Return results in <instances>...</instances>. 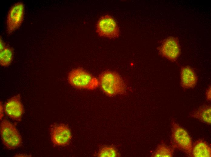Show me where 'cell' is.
Wrapping results in <instances>:
<instances>
[{"mask_svg": "<svg viewBox=\"0 0 211 157\" xmlns=\"http://www.w3.org/2000/svg\"><path fill=\"white\" fill-rule=\"evenodd\" d=\"M158 49L162 56L173 62L178 59L181 53L179 40L177 38L173 37H170L165 39Z\"/></svg>", "mask_w": 211, "mask_h": 157, "instance_id": "obj_7", "label": "cell"}, {"mask_svg": "<svg viewBox=\"0 0 211 157\" xmlns=\"http://www.w3.org/2000/svg\"><path fill=\"white\" fill-rule=\"evenodd\" d=\"M68 80L71 86L79 89L93 90L99 85L97 78L79 68L74 69L69 73Z\"/></svg>", "mask_w": 211, "mask_h": 157, "instance_id": "obj_3", "label": "cell"}, {"mask_svg": "<svg viewBox=\"0 0 211 157\" xmlns=\"http://www.w3.org/2000/svg\"><path fill=\"white\" fill-rule=\"evenodd\" d=\"M50 134L52 143L57 146H64L67 145L72 137L70 129L63 124L53 126L51 129Z\"/></svg>", "mask_w": 211, "mask_h": 157, "instance_id": "obj_8", "label": "cell"}, {"mask_svg": "<svg viewBox=\"0 0 211 157\" xmlns=\"http://www.w3.org/2000/svg\"><path fill=\"white\" fill-rule=\"evenodd\" d=\"M24 15V5L22 2L14 4L10 8L6 20L7 31L11 34L21 25Z\"/></svg>", "mask_w": 211, "mask_h": 157, "instance_id": "obj_6", "label": "cell"}, {"mask_svg": "<svg viewBox=\"0 0 211 157\" xmlns=\"http://www.w3.org/2000/svg\"><path fill=\"white\" fill-rule=\"evenodd\" d=\"M197 77L193 69L189 66L182 67L181 69L180 83L184 89L194 88L197 82Z\"/></svg>", "mask_w": 211, "mask_h": 157, "instance_id": "obj_10", "label": "cell"}, {"mask_svg": "<svg viewBox=\"0 0 211 157\" xmlns=\"http://www.w3.org/2000/svg\"><path fill=\"white\" fill-rule=\"evenodd\" d=\"M191 156L210 157L211 147L206 142L202 139L196 141L192 145Z\"/></svg>", "mask_w": 211, "mask_h": 157, "instance_id": "obj_11", "label": "cell"}, {"mask_svg": "<svg viewBox=\"0 0 211 157\" xmlns=\"http://www.w3.org/2000/svg\"><path fill=\"white\" fill-rule=\"evenodd\" d=\"M211 111L210 105H203L193 111L190 115L203 123L210 125L211 123Z\"/></svg>", "mask_w": 211, "mask_h": 157, "instance_id": "obj_12", "label": "cell"}, {"mask_svg": "<svg viewBox=\"0 0 211 157\" xmlns=\"http://www.w3.org/2000/svg\"><path fill=\"white\" fill-rule=\"evenodd\" d=\"M211 86H209L206 90V99L208 101H211Z\"/></svg>", "mask_w": 211, "mask_h": 157, "instance_id": "obj_16", "label": "cell"}, {"mask_svg": "<svg viewBox=\"0 0 211 157\" xmlns=\"http://www.w3.org/2000/svg\"><path fill=\"white\" fill-rule=\"evenodd\" d=\"M97 155L100 157H115L118 156V153L114 147L105 146L100 149Z\"/></svg>", "mask_w": 211, "mask_h": 157, "instance_id": "obj_15", "label": "cell"}, {"mask_svg": "<svg viewBox=\"0 0 211 157\" xmlns=\"http://www.w3.org/2000/svg\"><path fill=\"white\" fill-rule=\"evenodd\" d=\"M99 85L102 90L109 97L122 94L126 91V85L117 73L106 71L102 72L99 77Z\"/></svg>", "mask_w": 211, "mask_h": 157, "instance_id": "obj_1", "label": "cell"}, {"mask_svg": "<svg viewBox=\"0 0 211 157\" xmlns=\"http://www.w3.org/2000/svg\"><path fill=\"white\" fill-rule=\"evenodd\" d=\"M13 50L8 46H5L0 51V64L1 66L6 67L11 63L13 58Z\"/></svg>", "mask_w": 211, "mask_h": 157, "instance_id": "obj_13", "label": "cell"}, {"mask_svg": "<svg viewBox=\"0 0 211 157\" xmlns=\"http://www.w3.org/2000/svg\"><path fill=\"white\" fill-rule=\"evenodd\" d=\"M1 139L4 146L10 149L21 146V136L15 127L6 119L2 121L0 124Z\"/></svg>", "mask_w": 211, "mask_h": 157, "instance_id": "obj_4", "label": "cell"}, {"mask_svg": "<svg viewBox=\"0 0 211 157\" xmlns=\"http://www.w3.org/2000/svg\"><path fill=\"white\" fill-rule=\"evenodd\" d=\"M3 107L2 103H0V120H1L3 117Z\"/></svg>", "mask_w": 211, "mask_h": 157, "instance_id": "obj_18", "label": "cell"}, {"mask_svg": "<svg viewBox=\"0 0 211 157\" xmlns=\"http://www.w3.org/2000/svg\"><path fill=\"white\" fill-rule=\"evenodd\" d=\"M171 129L172 147L191 156L193 144L187 131L173 120L171 123Z\"/></svg>", "mask_w": 211, "mask_h": 157, "instance_id": "obj_2", "label": "cell"}, {"mask_svg": "<svg viewBox=\"0 0 211 157\" xmlns=\"http://www.w3.org/2000/svg\"><path fill=\"white\" fill-rule=\"evenodd\" d=\"M5 46L3 41L2 38L1 37L0 40V51L3 50Z\"/></svg>", "mask_w": 211, "mask_h": 157, "instance_id": "obj_17", "label": "cell"}, {"mask_svg": "<svg viewBox=\"0 0 211 157\" xmlns=\"http://www.w3.org/2000/svg\"><path fill=\"white\" fill-rule=\"evenodd\" d=\"M96 32L99 36L111 39L119 36L118 26L113 18L109 15L102 16L96 25Z\"/></svg>", "mask_w": 211, "mask_h": 157, "instance_id": "obj_5", "label": "cell"}, {"mask_svg": "<svg viewBox=\"0 0 211 157\" xmlns=\"http://www.w3.org/2000/svg\"><path fill=\"white\" fill-rule=\"evenodd\" d=\"M174 149L165 144L159 145L152 153L151 156L154 157H172L173 156Z\"/></svg>", "mask_w": 211, "mask_h": 157, "instance_id": "obj_14", "label": "cell"}, {"mask_svg": "<svg viewBox=\"0 0 211 157\" xmlns=\"http://www.w3.org/2000/svg\"><path fill=\"white\" fill-rule=\"evenodd\" d=\"M5 114L11 119L16 121H20L24 112L20 96L17 95L9 99L4 107Z\"/></svg>", "mask_w": 211, "mask_h": 157, "instance_id": "obj_9", "label": "cell"}]
</instances>
